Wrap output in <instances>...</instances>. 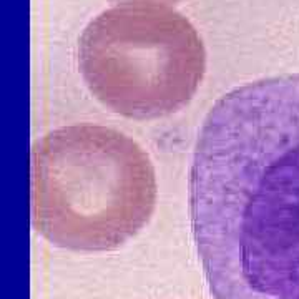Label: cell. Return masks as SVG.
<instances>
[{
	"label": "cell",
	"instance_id": "7a4b0ae2",
	"mask_svg": "<svg viewBox=\"0 0 299 299\" xmlns=\"http://www.w3.org/2000/svg\"><path fill=\"white\" fill-rule=\"evenodd\" d=\"M156 196L148 153L115 128L61 126L32 150V223L59 248L118 249L148 224Z\"/></svg>",
	"mask_w": 299,
	"mask_h": 299
},
{
	"label": "cell",
	"instance_id": "277c9868",
	"mask_svg": "<svg viewBox=\"0 0 299 299\" xmlns=\"http://www.w3.org/2000/svg\"><path fill=\"white\" fill-rule=\"evenodd\" d=\"M120 2V0H118ZM125 2H156V3H160V2H165V3H177V2H181V0H123V3Z\"/></svg>",
	"mask_w": 299,
	"mask_h": 299
},
{
	"label": "cell",
	"instance_id": "6da1fadb",
	"mask_svg": "<svg viewBox=\"0 0 299 299\" xmlns=\"http://www.w3.org/2000/svg\"><path fill=\"white\" fill-rule=\"evenodd\" d=\"M190 216L214 299H299V73L236 87L209 110Z\"/></svg>",
	"mask_w": 299,
	"mask_h": 299
},
{
	"label": "cell",
	"instance_id": "3957f363",
	"mask_svg": "<svg viewBox=\"0 0 299 299\" xmlns=\"http://www.w3.org/2000/svg\"><path fill=\"white\" fill-rule=\"evenodd\" d=\"M78 68L91 95L131 120H155L193 100L206 73V48L178 10L125 2L98 14L78 40Z\"/></svg>",
	"mask_w": 299,
	"mask_h": 299
}]
</instances>
